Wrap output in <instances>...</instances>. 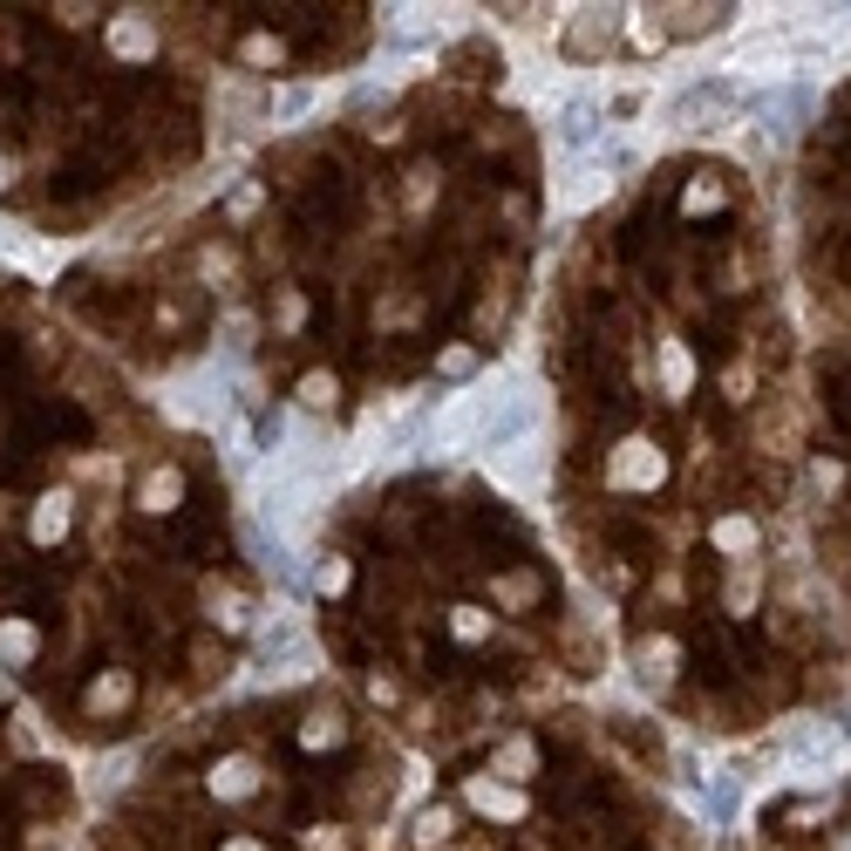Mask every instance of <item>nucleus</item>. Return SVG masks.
<instances>
[{
	"mask_svg": "<svg viewBox=\"0 0 851 851\" xmlns=\"http://www.w3.org/2000/svg\"><path fill=\"white\" fill-rule=\"evenodd\" d=\"M341 736H348V722H341L334 709H328V715H307V728H300V743H307V749H334Z\"/></svg>",
	"mask_w": 851,
	"mask_h": 851,
	"instance_id": "obj_13",
	"label": "nucleus"
},
{
	"mask_svg": "<svg viewBox=\"0 0 851 851\" xmlns=\"http://www.w3.org/2000/svg\"><path fill=\"white\" fill-rule=\"evenodd\" d=\"M253 790H259V763H253V756H225V763L212 769V797L238 804V797H253Z\"/></svg>",
	"mask_w": 851,
	"mask_h": 851,
	"instance_id": "obj_7",
	"label": "nucleus"
},
{
	"mask_svg": "<svg viewBox=\"0 0 851 851\" xmlns=\"http://www.w3.org/2000/svg\"><path fill=\"white\" fill-rule=\"evenodd\" d=\"M225 851H266V844H253V838H232V844H225Z\"/></svg>",
	"mask_w": 851,
	"mask_h": 851,
	"instance_id": "obj_28",
	"label": "nucleus"
},
{
	"mask_svg": "<svg viewBox=\"0 0 851 851\" xmlns=\"http://www.w3.org/2000/svg\"><path fill=\"white\" fill-rule=\"evenodd\" d=\"M109 49L116 55H150V21H109Z\"/></svg>",
	"mask_w": 851,
	"mask_h": 851,
	"instance_id": "obj_10",
	"label": "nucleus"
},
{
	"mask_svg": "<svg viewBox=\"0 0 851 851\" xmlns=\"http://www.w3.org/2000/svg\"><path fill=\"white\" fill-rule=\"evenodd\" d=\"M728 402H749V369H728Z\"/></svg>",
	"mask_w": 851,
	"mask_h": 851,
	"instance_id": "obj_26",
	"label": "nucleus"
},
{
	"mask_svg": "<svg viewBox=\"0 0 851 851\" xmlns=\"http://www.w3.org/2000/svg\"><path fill=\"white\" fill-rule=\"evenodd\" d=\"M483 777H504L511 790L532 784V777H539V743H532V736H511V743L491 756V769H483Z\"/></svg>",
	"mask_w": 851,
	"mask_h": 851,
	"instance_id": "obj_4",
	"label": "nucleus"
},
{
	"mask_svg": "<svg viewBox=\"0 0 851 851\" xmlns=\"http://www.w3.org/2000/svg\"><path fill=\"white\" fill-rule=\"evenodd\" d=\"M565 178H573V184H559V191H552V205H559V212H586V205H599V198L614 191V178H606L599 164H573Z\"/></svg>",
	"mask_w": 851,
	"mask_h": 851,
	"instance_id": "obj_2",
	"label": "nucleus"
},
{
	"mask_svg": "<svg viewBox=\"0 0 851 851\" xmlns=\"http://www.w3.org/2000/svg\"><path fill=\"white\" fill-rule=\"evenodd\" d=\"M573 49H579V55L606 49V21H593V8H573Z\"/></svg>",
	"mask_w": 851,
	"mask_h": 851,
	"instance_id": "obj_16",
	"label": "nucleus"
},
{
	"mask_svg": "<svg viewBox=\"0 0 851 851\" xmlns=\"http://www.w3.org/2000/svg\"><path fill=\"white\" fill-rule=\"evenodd\" d=\"M334 395H341V382L334 375H300V402H307V409H334Z\"/></svg>",
	"mask_w": 851,
	"mask_h": 851,
	"instance_id": "obj_18",
	"label": "nucleus"
},
{
	"mask_svg": "<svg viewBox=\"0 0 851 851\" xmlns=\"http://www.w3.org/2000/svg\"><path fill=\"white\" fill-rule=\"evenodd\" d=\"M661 369H668V395L681 402V395H688V382H695V361L681 354V341H661Z\"/></svg>",
	"mask_w": 851,
	"mask_h": 851,
	"instance_id": "obj_12",
	"label": "nucleus"
},
{
	"mask_svg": "<svg viewBox=\"0 0 851 851\" xmlns=\"http://www.w3.org/2000/svg\"><path fill=\"white\" fill-rule=\"evenodd\" d=\"M246 62H253V68L279 62V42H273V34H253V42H246Z\"/></svg>",
	"mask_w": 851,
	"mask_h": 851,
	"instance_id": "obj_22",
	"label": "nucleus"
},
{
	"mask_svg": "<svg viewBox=\"0 0 851 851\" xmlns=\"http://www.w3.org/2000/svg\"><path fill=\"white\" fill-rule=\"evenodd\" d=\"M0 655H8V661H28V655H34V627H28V620H0Z\"/></svg>",
	"mask_w": 851,
	"mask_h": 851,
	"instance_id": "obj_17",
	"label": "nucleus"
},
{
	"mask_svg": "<svg viewBox=\"0 0 851 851\" xmlns=\"http://www.w3.org/2000/svg\"><path fill=\"white\" fill-rule=\"evenodd\" d=\"M709 545H715V552H728V559L743 565V559H756V552H763V532H756L749 518H722L715 532H709Z\"/></svg>",
	"mask_w": 851,
	"mask_h": 851,
	"instance_id": "obj_8",
	"label": "nucleus"
},
{
	"mask_svg": "<svg viewBox=\"0 0 851 851\" xmlns=\"http://www.w3.org/2000/svg\"><path fill=\"white\" fill-rule=\"evenodd\" d=\"M14 184V157H0V191H8Z\"/></svg>",
	"mask_w": 851,
	"mask_h": 851,
	"instance_id": "obj_27",
	"label": "nucleus"
},
{
	"mask_svg": "<svg viewBox=\"0 0 851 851\" xmlns=\"http://www.w3.org/2000/svg\"><path fill=\"white\" fill-rule=\"evenodd\" d=\"M457 831V810H423V818H416V844H443V838H450Z\"/></svg>",
	"mask_w": 851,
	"mask_h": 851,
	"instance_id": "obj_19",
	"label": "nucleus"
},
{
	"mask_svg": "<svg viewBox=\"0 0 851 851\" xmlns=\"http://www.w3.org/2000/svg\"><path fill=\"white\" fill-rule=\"evenodd\" d=\"M313 586H320V593H348V559H328V565L313 573Z\"/></svg>",
	"mask_w": 851,
	"mask_h": 851,
	"instance_id": "obj_21",
	"label": "nucleus"
},
{
	"mask_svg": "<svg viewBox=\"0 0 851 851\" xmlns=\"http://www.w3.org/2000/svg\"><path fill=\"white\" fill-rule=\"evenodd\" d=\"M640 674L655 681V688H668L674 681V640H647L640 647Z\"/></svg>",
	"mask_w": 851,
	"mask_h": 851,
	"instance_id": "obj_11",
	"label": "nucleus"
},
{
	"mask_svg": "<svg viewBox=\"0 0 851 851\" xmlns=\"http://www.w3.org/2000/svg\"><path fill=\"white\" fill-rule=\"evenodd\" d=\"M464 797H470V810H483V818H524V790H511V784H498V777H470L464 784Z\"/></svg>",
	"mask_w": 851,
	"mask_h": 851,
	"instance_id": "obj_3",
	"label": "nucleus"
},
{
	"mask_svg": "<svg viewBox=\"0 0 851 851\" xmlns=\"http://www.w3.org/2000/svg\"><path fill=\"white\" fill-rule=\"evenodd\" d=\"M68 532V498L55 491V498H42V511H34V545H55Z\"/></svg>",
	"mask_w": 851,
	"mask_h": 851,
	"instance_id": "obj_9",
	"label": "nucleus"
},
{
	"mask_svg": "<svg viewBox=\"0 0 851 851\" xmlns=\"http://www.w3.org/2000/svg\"><path fill=\"white\" fill-rule=\"evenodd\" d=\"M606 477H614L620 491H655V483L668 477V457H661L647 436H627L620 450H614V464H606Z\"/></svg>",
	"mask_w": 851,
	"mask_h": 851,
	"instance_id": "obj_1",
	"label": "nucleus"
},
{
	"mask_svg": "<svg viewBox=\"0 0 851 851\" xmlns=\"http://www.w3.org/2000/svg\"><path fill=\"white\" fill-rule=\"evenodd\" d=\"M715 205H722L715 184H695V191H688V212H715Z\"/></svg>",
	"mask_w": 851,
	"mask_h": 851,
	"instance_id": "obj_25",
	"label": "nucleus"
},
{
	"mask_svg": "<svg viewBox=\"0 0 851 851\" xmlns=\"http://www.w3.org/2000/svg\"><path fill=\"white\" fill-rule=\"evenodd\" d=\"M593 137H599L593 109H565V116H559V150H579V143H593Z\"/></svg>",
	"mask_w": 851,
	"mask_h": 851,
	"instance_id": "obj_14",
	"label": "nucleus"
},
{
	"mask_svg": "<svg viewBox=\"0 0 851 851\" xmlns=\"http://www.w3.org/2000/svg\"><path fill=\"white\" fill-rule=\"evenodd\" d=\"M137 504H143L150 518H171V511L184 504V470H171V464H164V470H150V477H143V491H137Z\"/></svg>",
	"mask_w": 851,
	"mask_h": 851,
	"instance_id": "obj_5",
	"label": "nucleus"
},
{
	"mask_svg": "<svg viewBox=\"0 0 851 851\" xmlns=\"http://www.w3.org/2000/svg\"><path fill=\"white\" fill-rule=\"evenodd\" d=\"M483 627H491V620H483L477 606H457V634H464V640H483Z\"/></svg>",
	"mask_w": 851,
	"mask_h": 851,
	"instance_id": "obj_23",
	"label": "nucleus"
},
{
	"mask_svg": "<svg viewBox=\"0 0 851 851\" xmlns=\"http://www.w3.org/2000/svg\"><path fill=\"white\" fill-rule=\"evenodd\" d=\"M756 599H763V565H756V559H743L736 573H728V586H722V606H728L736 620H749V614H756Z\"/></svg>",
	"mask_w": 851,
	"mask_h": 851,
	"instance_id": "obj_6",
	"label": "nucleus"
},
{
	"mask_svg": "<svg viewBox=\"0 0 851 851\" xmlns=\"http://www.w3.org/2000/svg\"><path fill=\"white\" fill-rule=\"evenodd\" d=\"M532 593H539V579H504V586H498V599H511V606H524Z\"/></svg>",
	"mask_w": 851,
	"mask_h": 851,
	"instance_id": "obj_24",
	"label": "nucleus"
},
{
	"mask_svg": "<svg viewBox=\"0 0 851 851\" xmlns=\"http://www.w3.org/2000/svg\"><path fill=\"white\" fill-rule=\"evenodd\" d=\"M429 191H436V171L416 164V171H409V191H402V198H409V212H429Z\"/></svg>",
	"mask_w": 851,
	"mask_h": 851,
	"instance_id": "obj_20",
	"label": "nucleus"
},
{
	"mask_svg": "<svg viewBox=\"0 0 851 851\" xmlns=\"http://www.w3.org/2000/svg\"><path fill=\"white\" fill-rule=\"evenodd\" d=\"M130 702V674H103L96 688H89V709L103 715V709H124Z\"/></svg>",
	"mask_w": 851,
	"mask_h": 851,
	"instance_id": "obj_15",
	"label": "nucleus"
}]
</instances>
